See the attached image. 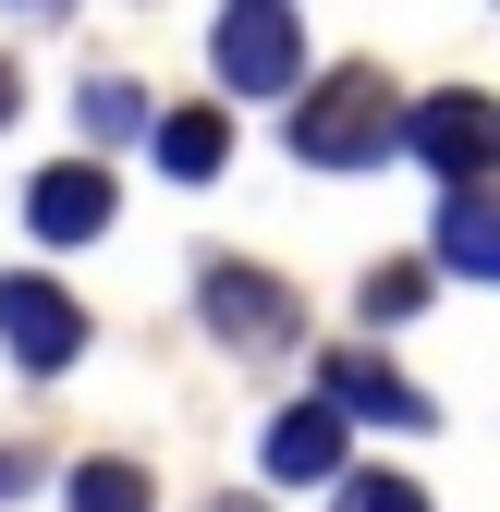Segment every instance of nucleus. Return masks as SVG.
<instances>
[{
    "mask_svg": "<svg viewBox=\"0 0 500 512\" xmlns=\"http://www.w3.org/2000/svg\"><path fill=\"white\" fill-rule=\"evenodd\" d=\"M13 13H74V0H13Z\"/></svg>",
    "mask_w": 500,
    "mask_h": 512,
    "instance_id": "nucleus-17",
    "label": "nucleus"
},
{
    "mask_svg": "<svg viewBox=\"0 0 500 512\" xmlns=\"http://www.w3.org/2000/svg\"><path fill=\"white\" fill-rule=\"evenodd\" d=\"M0 342H13L25 378H61V366L86 354V305L61 293V281H37V269H0Z\"/></svg>",
    "mask_w": 500,
    "mask_h": 512,
    "instance_id": "nucleus-5",
    "label": "nucleus"
},
{
    "mask_svg": "<svg viewBox=\"0 0 500 512\" xmlns=\"http://www.w3.org/2000/svg\"><path fill=\"white\" fill-rule=\"evenodd\" d=\"M13 110H25V74H13V61H0V122H13Z\"/></svg>",
    "mask_w": 500,
    "mask_h": 512,
    "instance_id": "nucleus-16",
    "label": "nucleus"
},
{
    "mask_svg": "<svg viewBox=\"0 0 500 512\" xmlns=\"http://www.w3.org/2000/svg\"><path fill=\"white\" fill-rule=\"evenodd\" d=\"M196 305H208V330H220L232 354H281V342L305 330V305H293L269 269H244V256H208V269H196Z\"/></svg>",
    "mask_w": 500,
    "mask_h": 512,
    "instance_id": "nucleus-4",
    "label": "nucleus"
},
{
    "mask_svg": "<svg viewBox=\"0 0 500 512\" xmlns=\"http://www.w3.org/2000/svg\"><path fill=\"white\" fill-rule=\"evenodd\" d=\"M342 452H354V415L305 391V403H281V415H269V452H257V464H269V488H330V476H342Z\"/></svg>",
    "mask_w": 500,
    "mask_h": 512,
    "instance_id": "nucleus-6",
    "label": "nucleus"
},
{
    "mask_svg": "<svg viewBox=\"0 0 500 512\" xmlns=\"http://www.w3.org/2000/svg\"><path fill=\"white\" fill-rule=\"evenodd\" d=\"M208 61H220L232 98H293V86H305V25H293V0H232Z\"/></svg>",
    "mask_w": 500,
    "mask_h": 512,
    "instance_id": "nucleus-3",
    "label": "nucleus"
},
{
    "mask_svg": "<svg viewBox=\"0 0 500 512\" xmlns=\"http://www.w3.org/2000/svg\"><path fill=\"white\" fill-rule=\"evenodd\" d=\"M403 159H427L440 183H488V159H500V98L488 86H427L403 110Z\"/></svg>",
    "mask_w": 500,
    "mask_h": 512,
    "instance_id": "nucleus-2",
    "label": "nucleus"
},
{
    "mask_svg": "<svg viewBox=\"0 0 500 512\" xmlns=\"http://www.w3.org/2000/svg\"><path fill=\"white\" fill-rule=\"evenodd\" d=\"M440 269L452 281H500V196L488 183H452L440 196Z\"/></svg>",
    "mask_w": 500,
    "mask_h": 512,
    "instance_id": "nucleus-9",
    "label": "nucleus"
},
{
    "mask_svg": "<svg viewBox=\"0 0 500 512\" xmlns=\"http://www.w3.org/2000/svg\"><path fill=\"white\" fill-rule=\"evenodd\" d=\"M427 305V269H379V281H366V317H415Z\"/></svg>",
    "mask_w": 500,
    "mask_h": 512,
    "instance_id": "nucleus-14",
    "label": "nucleus"
},
{
    "mask_svg": "<svg viewBox=\"0 0 500 512\" xmlns=\"http://www.w3.org/2000/svg\"><path fill=\"white\" fill-rule=\"evenodd\" d=\"M110 159H61V171H37V196H25V232L37 244H98L110 232Z\"/></svg>",
    "mask_w": 500,
    "mask_h": 512,
    "instance_id": "nucleus-7",
    "label": "nucleus"
},
{
    "mask_svg": "<svg viewBox=\"0 0 500 512\" xmlns=\"http://www.w3.org/2000/svg\"><path fill=\"white\" fill-rule=\"evenodd\" d=\"M232 512H257V500H232Z\"/></svg>",
    "mask_w": 500,
    "mask_h": 512,
    "instance_id": "nucleus-18",
    "label": "nucleus"
},
{
    "mask_svg": "<svg viewBox=\"0 0 500 512\" xmlns=\"http://www.w3.org/2000/svg\"><path fill=\"white\" fill-rule=\"evenodd\" d=\"M318 403H342V415H366V427H440V403H427L403 366H379V354H330V366H318Z\"/></svg>",
    "mask_w": 500,
    "mask_h": 512,
    "instance_id": "nucleus-8",
    "label": "nucleus"
},
{
    "mask_svg": "<svg viewBox=\"0 0 500 512\" xmlns=\"http://www.w3.org/2000/svg\"><path fill=\"white\" fill-rule=\"evenodd\" d=\"M330 512H440V500H427L415 476H354V464H342V476H330Z\"/></svg>",
    "mask_w": 500,
    "mask_h": 512,
    "instance_id": "nucleus-12",
    "label": "nucleus"
},
{
    "mask_svg": "<svg viewBox=\"0 0 500 512\" xmlns=\"http://www.w3.org/2000/svg\"><path fill=\"white\" fill-rule=\"evenodd\" d=\"M25 488H37V464H25V452H0V500H25Z\"/></svg>",
    "mask_w": 500,
    "mask_h": 512,
    "instance_id": "nucleus-15",
    "label": "nucleus"
},
{
    "mask_svg": "<svg viewBox=\"0 0 500 512\" xmlns=\"http://www.w3.org/2000/svg\"><path fill=\"white\" fill-rule=\"evenodd\" d=\"M74 512H147V476L135 464H74Z\"/></svg>",
    "mask_w": 500,
    "mask_h": 512,
    "instance_id": "nucleus-13",
    "label": "nucleus"
},
{
    "mask_svg": "<svg viewBox=\"0 0 500 512\" xmlns=\"http://www.w3.org/2000/svg\"><path fill=\"white\" fill-rule=\"evenodd\" d=\"M293 159L305 171H379L403 159V86L379 61H330L318 86H293Z\"/></svg>",
    "mask_w": 500,
    "mask_h": 512,
    "instance_id": "nucleus-1",
    "label": "nucleus"
},
{
    "mask_svg": "<svg viewBox=\"0 0 500 512\" xmlns=\"http://www.w3.org/2000/svg\"><path fill=\"white\" fill-rule=\"evenodd\" d=\"M147 147H159L171 183H220L232 171V122L220 110H147Z\"/></svg>",
    "mask_w": 500,
    "mask_h": 512,
    "instance_id": "nucleus-10",
    "label": "nucleus"
},
{
    "mask_svg": "<svg viewBox=\"0 0 500 512\" xmlns=\"http://www.w3.org/2000/svg\"><path fill=\"white\" fill-rule=\"evenodd\" d=\"M74 110H86V135H98V147H122V135H147V86H122V74H98V86H86Z\"/></svg>",
    "mask_w": 500,
    "mask_h": 512,
    "instance_id": "nucleus-11",
    "label": "nucleus"
}]
</instances>
